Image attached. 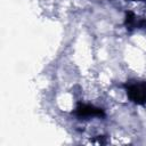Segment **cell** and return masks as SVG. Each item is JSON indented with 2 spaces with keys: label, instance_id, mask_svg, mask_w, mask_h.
<instances>
[{
  "label": "cell",
  "instance_id": "cell-1",
  "mask_svg": "<svg viewBox=\"0 0 146 146\" xmlns=\"http://www.w3.org/2000/svg\"><path fill=\"white\" fill-rule=\"evenodd\" d=\"M128 99L139 106L146 105V81L144 80H128L122 84Z\"/></svg>",
  "mask_w": 146,
  "mask_h": 146
},
{
  "label": "cell",
  "instance_id": "cell-2",
  "mask_svg": "<svg viewBox=\"0 0 146 146\" xmlns=\"http://www.w3.org/2000/svg\"><path fill=\"white\" fill-rule=\"evenodd\" d=\"M73 115L79 120H89L91 117H99L103 119L106 116L105 111L102 107L95 106L92 104H87L79 102L73 111Z\"/></svg>",
  "mask_w": 146,
  "mask_h": 146
},
{
  "label": "cell",
  "instance_id": "cell-3",
  "mask_svg": "<svg viewBox=\"0 0 146 146\" xmlns=\"http://www.w3.org/2000/svg\"><path fill=\"white\" fill-rule=\"evenodd\" d=\"M127 31L131 32L133 30H144L146 29V17L139 16L131 10H127L124 14V22H123Z\"/></svg>",
  "mask_w": 146,
  "mask_h": 146
},
{
  "label": "cell",
  "instance_id": "cell-4",
  "mask_svg": "<svg viewBox=\"0 0 146 146\" xmlns=\"http://www.w3.org/2000/svg\"><path fill=\"white\" fill-rule=\"evenodd\" d=\"M129 1H143V2H146V0H129Z\"/></svg>",
  "mask_w": 146,
  "mask_h": 146
}]
</instances>
